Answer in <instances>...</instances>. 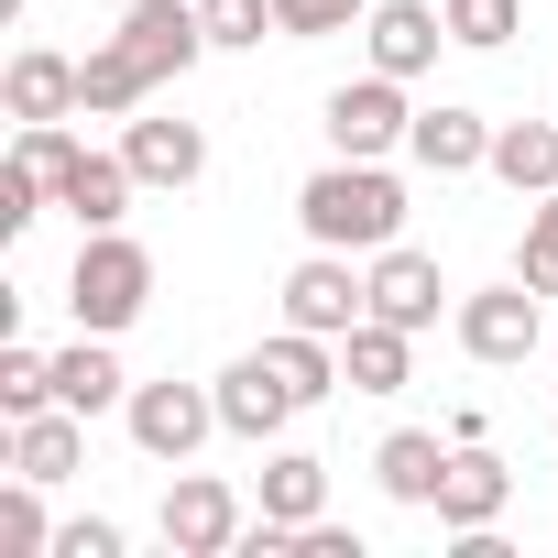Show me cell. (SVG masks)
<instances>
[{
  "label": "cell",
  "mask_w": 558,
  "mask_h": 558,
  "mask_svg": "<svg viewBox=\"0 0 558 558\" xmlns=\"http://www.w3.org/2000/svg\"><path fill=\"white\" fill-rule=\"evenodd\" d=\"M296 230L329 241V252H384V241H405V175H395V154H329V165L296 186Z\"/></svg>",
  "instance_id": "obj_1"
},
{
  "label": "cell",
  "mask_w": 558,
  "mask_h": 558,
  "mask_svg": "<svg viewBox=\"0 0 558 558\" xmlns=\"http://www.w3.org/2000/svg\"><path fill=\"white\" fill-rule=\"evenodd\" d=\"M143 307H154V252H143L132 230H77V263H66V318H77V329H99V340H121Z\"/></svg>",
  "instance_id": "obj_2"
},
{
  "label": "cell",
  "mask_w": 558,
  "mask_h": 558,
  "mask_svg": "<svg viewBox=\"0 0 558 558\" xmlns=\"http://www.w3.org/2000/svg\"><path fill=\"white\" fill-rule=\"evenodd\" d=\"M449 340H460L482 373H514V362H536V340H547V296L525 286V274H504V286H471V296L449 307Z\"/></svg>",
  "instance_id": "obj_3"
},
{
  "label": "cell",
  "mask_w": 558,
  "mask_h": 558,
  "mask_svg": "<svg viewBox=\"0 0 558 558\" xmlns=\"http://www.w3.org/2000/svg\"><path fill=\"white\" fill-rule=\"evenodd\" d=\"M121 427H132V449L154 460V471H186L208 438H230L219 427V384H132V405H121Z\"/></svg>",
  "instance_id": "obj_4"
},
{
  "label": "cell",
  "mask_w": 558,
  "mask_h": 558,
  "mask_svg": "<svg viewBox=\"0 0 558 558\" xmlns=\"http://www.w3.org/2000/svg\"><path fill=\"white\" fill-rule=\"evenodd\" d=\"M274 296H286V329L351 340V329L373 318V274H362V252H329V241H307V263H296Z\"/></svg>",
  "instance_id": "obj_5"
},
{
  "label": "cell",
  "mask_w": 558,
  "mask_h": 558,
  "mask_svg": "<svg viewBox=\"0 0 558 558\" xmlns=\"http://www.w3.org/2000/svg\"><path fill=\"white\" fill-rule=\"evenodd\" d=\"M318 132H329V154H405V132H416V99H405V77L362 66L351 88H329V99H318Z\"/></svg>",
  "instance_id": "obj_6"
},
{
  "label": "cell",
  "mask_w": 558,
  "mask_h": 558,
  "mask_svg": "<svg viewBox=\"0 0 558 558\" xmlns=\"http://www.w3.org/2000/svg\"><path fill=\"white\" fill-rule=\"evenodd\" d=\"M154 525H165L175 558H230L241 525H252V504H241L219 471H165V514H154Z\"/></svg>",
  "instance_id": "obj_7"
},
{
  "label": "cell",
  "mask_w": 558,
  "mask_h": 558,
  "mask_svg": "<svg viewBox=\"0 0 558 558\" xmlns=\"http://www.w3.org/2000/svg\"><path fill=\"white\" fill-rule=\"evenodd\" d=\"M362 274H373V318H395V329H438V307H460L449 296V274H438V252H416V241H384V252H362Z\"/></svg>",
  "instance_id": "obj_8"
},
{
  "label": "cell",
  "mask_w": 558,
  "mask_h": 558,
  "mask_svg": "<svg viewBox=\"0 0 558 558\" xmlns=\"http://www.w3.org/2000/svg\"><path fill=\"white\" fill-rule=\"evenodd\" d=\"M121 45L143 56V77H154V88H175L197 56H219V45H208V23H197V0H121Z\"/></svg>",
  "instance_id": "obj_9"
},
{
  "label": "cell",
  "mask_w": 558,
  "mask_h": 558,
  "mask_svg": "<svg viewBox=\"0 0 558 558\" xmlns=\"http://www.w3.org/2000/svg\"><path fill=\"white\" fill-rule=\"evenodd\" d=\"M438 45H449V12L438 0H373V23H362V66H384V77H427L438 66Z\"/></svg>",
  "instance_id": "obj_10"
},
{
  "label": "cell",
  "mask_w": 558,
  "mask_h": 558,
  "mask_svg": "<svg viewBox=\"0 0 558 558\" xmlns=\"http://www.w3.org/2000/svg\"><path fill=\"white\" fill-rule=\"evenodd\" d=\"M296 416H307V405H296V395H286V373H274V362H263V351H241V362H230V373H219V427H230V438H241V449H274V438H286V427H296Z\"/></svg>",
  "instance_id": "obj_11"
},
{
  "label": "cell",
  "mask_w": 558,
  "mask_h": 558,
  "mask_svg": "<svg viewBox=\"0 0 558 558\" xmlns=\"http://www.w3.org/2000/svg\"><path fill=\"white\" fill-rule=\"evenodd\" d=\"M405 165L438 175V186H449V175H482V165H493V121H482L471 99H427L416 132H405Z\"/></svg>",
  "instance_id": "obj_12"
},
{
  "label": "cell",
  "mask_w": 558,
  "mask_h": 558,
  "mask_svg": "<svg viewBox=\"0 0 558 558\" xmlns=\"http://www.w3.org/2000/svg\"><path fill=\"white\" fill-rule=\"evenodd\" d=\"M121 154H132V175H143V186H165V197L208 175V132H197V121H175V110H154V99L121 121Z\"/></svg>",
  "instance_id": "obj_13"
},
{
  "label": "cell",
  "mask_w": 558,
  "mask_h": 558,
  "mask_svg": "<svg viewBox=\"0 0 558 558\" xmlns=\"http://www.w3.org/2000/svg\"><path fill=\"white\" fill-rule=\"evenodd\" d=\"M504 504H514V471L482 449V438H460L449 449V471H438V536H471V525H504Z\"/></svg>",
  "instance_id": "obj_14"
},
{
  "label": "cell",
  "mask_w": 558,
  "mask_h": 558,
  "mask_svg": "<svg viewBox=\"0 0 558 558\" xmlns=\"http://www.w3.org/2000/svg\"><path fill=\"white\" fill-rule=\"evenodd\" d=\"M449 427H384V449H373V482H384V504H405V514H427L438 504V471H449Z\"/></svg>",
  "instance_id": "obj_15"
},
{
  "label": "cell",
  "mask_w": 558,
  "mask_h": 558,
  "mask_svg": "<svg viewBox=\"0 0 558 558\" xmlns=\"http://www.w3.org/2000/svg\"><path fill=\"white\" fill-rule=\"evenodd\" d=\"M0 110H12V121H77V56L12 45V66H0Z\"/></svg>",
  "instance_id": "obj_16"
},
{
  "label": "cell",
  "mask_w": 558,
  "mask_h": 558,
  "mask_svg": "<svg viewBox=\"0 0 558 558\" xmlns=\"http://www.w3.org/2000/svg\"><path fill=\"white\" fill-rule=\"evenodd\" d=\"M132 197H143V175H132V154H121V143H110V154L88 143V154H77V175L56 186V208H66L77 230H121V219H132Z\"/></svg>",
  "instance_id": "obj_17"
},
{
  "label": "cell",
  "mask_w": 558,
  "mask_h": 558,
  "mask_svg": "<svg viewBox=\"0 0 558 558\" xmlns=\"http://www.w3.org/2000/svg\"><path fill=\"white\" fill-rule=\"evenodd\" d=\"M252 514H274V525H318V514H329V460L274 438V449H263V482H252Z\"/></svg>",
  "instance_id": "obj_18"
},
{
  "label": "cell",
  "mask_w": 558,
  "mask_h": 558,
  "mask_svg": "<svg viewBox=\"0 0 558 558\" xmlns=\"http://www.w3.org/2000/svg\"><path fill=\"white\" fill-rule=\"evenodd\" d=\"M56 405H77V416H121V405H132V373H121V351H110L99 329H77V340L56 351Z\"/></svg>",
  "instance_id": "obj_19"
},
{
  "label": "cell",
  "mask_w": 558,
  "mask_h": 558,
  "mask_svg": "<svg viewBox=\"0 0 558 558\" xmlns=\"http://www.w3.org/2000/svg\"><path fill=\"white\" fill-rule=\"evenodd\" d=\"M0 438H12V471H34V482H77V460H88V416H77V405L12 416Z\"/></svg>",
  "instance_id": "obj_20"
},
{
  "label": "cell",
  "mask_w": 558,
  "mask_h": 558,
  "mask_svg": "<svg viewBox=\"0 0 558 558\" xmlns=\"http://www.w3.org/2000/svg\"><path fill=\"white\" fill-rule=\"evenodd\" d=\"M143 99H154V77H143V56H132L121 34L77 56V121H132Z\"/></svg>",
  "instance_id": "obj_21"
},
{
  "label": "cell",
  "mask_w": 558,
  "mask_h": 558,
  "mask_svg": "<svg viewBox=\"0 0 558 558\" xmlns=\"http://www.w3.org/2000/svg\"><path fill=\"white\" fill-rule=\"evenodd\" d=\"M340 373H351V395H405V384H416V329L362 318V329L340 340Z\"/></svg>",
  "instance_id": "obj_22"
},
{
  "label": "cell",
  "mask_w": 558,
  "mask_h": 558,
  "mask_svg": "<svg viewBox=\"0 0 558 558\" xmlns=\"http://www.w3.org/2000/svg\"><path fill=\"white\" fill-rule=\"evenodd\" d=\"M482 175H504L514 197H547L558 186V110L547 121H493V165Z\"/></svg>",
  "instance_id": "obj_23"
},
{
  "label": "cell",
  "mask_w": 558,
  "mask_h": 558,
  "mask_svg": "<svg viewBox=\"0 0 558 558\" xmlns=\"http://www.w3.org/2000/svg\"><path fill=\"white\" fill-rule=\"evenodd\" d=\"M263 362L286 373V395H296V405H329V395L351 384V373H340V340H318V329H274V340H263Z\"/></svg>",
  "instance_id": "obj_24"
},
{
  "label": "cell",
  "mask_w": 558,
  "mask_h": 558,
  "mask_svg": "<svg viewBox=\"0 0 558 558\" xmlns=\"http://www.w3.org/2000/svg\"><path fill=\"white\" fill-rule=\"evenodd\" d=\"M45 493H56V482L12 471V493H0V558H56V514H45Z\"/></svg>",
  "instance_id": "obj_25"
},
{
  "label": "cell",
  "mask_w": 558,
  "mask_h": 558,
  "mask_svg": "<svg viewBox=\"0 0 558 558\" xmlns=\"http://www.w3.org/2000/svg\"><path fill=\"white\" fill-rule=\"evenodd\" d=\"M45 405H56V351L0 340V427H12V416H45Z\"/></svg>",
  "instance_id": "obj_26"
},
{
  "label": "cell",
  "mask_w": 558,
  "mask_h": 558,
  "mask_svg": "<svg viewBox=\"0 0 558 558\" xmlns=\"http://www.w3.org/2000/svg\"><path fill=\"white\" fill-rule=\"evenodd\" d=\"M438 12H449V45H471V56H504L525 34V0H438Z\"/></svg>",
  "instance_id": "obj_27"
},
{
  "label": "cell",
  "mask_w": 558,
  "mask_h": 558,
  "mask_svg": "<svg viewBox=\"0 0 558 558\" xmlns=\"http://www.w3.org/2000/svg\"><path fill=\"white\" fill-rule=\"evenodd\" d=\"M373 0H274V34L286 45H329V34H362Z\"/></svg>",
  "instance_id": "obj_28"
},
{
  "label": "cell",
  "mask_w": 558,
  "mask_h": 558,
  "mask_svg": "<svg viewBox=\"0 0 558 558\" xmlns=\"http://www.w3.org/2000/svg\"><path fill=\"white\" fill-rule=\"evenodd\" d=\"M514 274L536 296H558V186L547 197H525V241H514Z\"/></svg>",
  "instance_id": "obj_29"
},
{
  "label": "cell",
  "mask_w": 558,
  "mask_h": 558,
  "mask_svg": "<svg viewBox=\"0 0 558 558\" xmlns=\"http://www.w3.org/2000/svg\"><path fill=\"white\" fill-rule=\"evenodd\" d=\"M77 154H88V143H77L66 121H12V165H34L45 186H66V175H77Z\"/></svg>",
  "instance_id": "obj_30"
},
{
  "label": "cell",
  "mask_w": 558,
  "mask_h": 558,
  "mask_svg": "<svg viewBox=\"0 0 558 558\" xmlns=\"http://www.w3.org/2000/svg\"><path fill=\"white\" fill-rule=\"evenodd\" d=\"M197 23H208L219 56H252V45L274 34V0H197Z\"/></svg>",
  "instance_id": "obj_31"
},
{
  "label": "cell",
  "mask_w": 558,
  "mask_h": 558,
  "mask_svg": "<svg viewBox=\"0 0 558 558\" xmlns=\"http://www.w3.org/2000/svg\"><path fill=\"white\" fill-rule=\"evenodd\" d=\"M132 536L110 525V514H77V525H56V558H121Z\"/></svg>",
  "instance_id": "obj_32"
},
{
  "label": "cell",
  "mask_w": 558,
  "mask_h": 558,
  "mask_svg": "<svg viewBox=\"0 0 558 558\" xmlns=\"http://www.w3.org/2000/svg\"><path fill=\"white\" fill-rule=\"evenodd\" d=\"M296 558H362V536H351V525H329V514H318V525H296Z\"/></svg>",
  "instance_id": "obj_33"
},
{
  "label": "cell",
  "mask_w": 558,
  "mask_h": 558,
  "mask_svg": "<svg viewBox=\"0 0 558 558\" xmlns=\"http://www.w3.org/2000/svg\"><path fill=\"white\" fill-rule=\"evenodd\" d=\"M23 12H34V0H0V23H23Z\"/></svg>",
  "instance_id": "obj_34"
},
{
  "label": "cell",
  "mask_w": 558,
  "mask_h": 558,
  "mask_svg": "<svg viewBox=\"0 0 558 558\" xmlns=\"http://www.w3.org/2000/svg\"><path fill=\"white\" fill-rule=\"evenodd\" d=\"M547 438H558V405H547Z\"/></svg>",
  "instance_id": "obj_35"
}]
</instances>
